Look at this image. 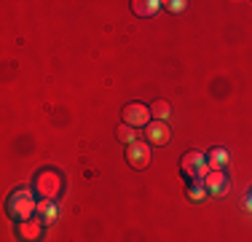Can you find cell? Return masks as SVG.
<instances>
[{
    "instance_id": "52a82bcc",
    "label": "cell",
    "mask_w": 252,
    "mask_h": 242,
    "mask_svg": "<svg viewBox=\"0 0 252 242\" xmlns=\"http://www.w3.org/2000/svg\"><path fill=\"white\" fill-rule=\"evenodd\" d=\"M204 186H207L209 197H223L228 191V178L223 169H209L207 178H204Z\"/></svg>"
},
{
    "instance_id": "8992f818",
    "label": "cell",
    "mask_w": 252,
    "mask_h": 242,
    "mask_svg": "<svg viewBox=\"0 0 252 242\" xmlns=\"http://www.w3.org/2000/svg\"><path fill=\"white\" fill-rule=\"evenodd\" d=\"M172 137L169 126H166V121H151V124L145 126V140L151 145H166Z\"/></svg>"
},
{
    "instance_id": "5bb4252c",
    "label": "cell",
    "mask_w": 252,
    "mask_h": 242,
    "mask_svg": "<svg viewBox=\"0 0 252 242\" xmlns=\"http://www.w3.org/2000/svg\"><path fill=\"white\" fill-rule=\"evenodd\" d=\"M118 140L126 143V145H131V143H137V132H134V126H129V124H121L118 126Z\"/></svg>"
},
{
    "instance_id": "5b68a950",
    "label": "cell",
    "mask_w": 252,
    "mask_h": 242,
    "mask_svg": "<svg viewBox=\"0 0 252 242\" xmlns=\"http://www.w3.org/2000/svg\"><path fill=\"white\" fill-rule=\"evenodd\" d=\"M126 159H129V164L134 169H145L148 164H151V148H148L145 143H131L129 145V154H126Z\"/></svg>"
},
{
    "instance_id": "2e32d148",
    "label": "cell",
    "mask_w": 252,
    "mask_h": 242,
    "mask_svg": "<svg viewBox=\"0 0 252 242\" xmlns=\"http://www.w3.org/2000/svg\"><path fill=\"white\" fill-rule=\"evenodd\" d=\"M244 204H247V210H250V213H252V191L247 194V202H244Z\"/></svg>"
},
{
    "instance_id": "9a60e30c",
    "label": "cell",
    "mask_w": 252,
    "mask_h": 242,
    "mask_svg": "<svg viewBox=\"0 0 252 242\" xmlns=\"http://www.w3.org/2000/svg\"><path fill=\"white\" fill-rule=\"evenodd\" d=\"M185 5H188V3H185V0H169V3H166V8H169L172 14H180V11L185 8Z\"/></svg>"
},
{
    "instance_id": "7c38bea8",
    "label": "cell",
    "mask_w": 252,
    "mask_h": 242,
    "mask_svg": "<svg viewBox=\"0 0 252 242\" xmlns=\"http://www.w3.org/2000/svg\"><path fill=\"white\" fill-rule=\"evenodd\" d=\"M209 197L207 186H204V180H193V183L188 186V199L190 202H204V199Z\"/></svg>"
},
{
    "instance_id": "6da1fadb",
    "label": "cell",
    "mask_w": 252,
    "mask_h": 242,
    "mask_svg": "<svg viewBox=\"0 0 252 242\" xmlns=\"http://www.w3.org/2000/svg\"><path fill=\"white\" fill-rule=\"evenodd\" d=\"M5 210H8V215L16 223H22V221H30V218L38 213V202H35L30 189H16L8 197V202H5Z\"/></svg>"
},
{
    "instance_id": "3957f363",
    "label": "cell",
    "mask_w": 252,
    "mask_h": 242,
    "mask_svg": "<svg viewBox=\"0 0 252 242\" xmlns=\"http://www.w3.org/2000/svg\"><path fill=\"white\" fill-rule=\"evenodd\" d=\"M180 169H183L185 178H190V183H193V180H204L209 172L207 156L199 154V151H188V154H183V159H180Z\"/></svg>"
},
{
    "instance_id": "7a4b0ae2",
    "label": "cell",
    "mask_w": 252,
    "mask_h": 242,
    "mask_svg": "<svg viewBox=\"0 0 252 242\" xmlns=\"http://www.w3.org/2000/svg\"><path fill=\"white\" fill-rule=\"evenodd\" d=\"M62 175L57 172V169H43V172H38V178H35V191H38L40 199H57L59 194H62Z\"/></svg>"
},
{
    "instance_id": "277c9868",
    "label": "cell",
    "mask_w": 252,
    "mask_h": 242,
    "mask_svg": "<svg viewBox=\"0 0 252 242\" xmlns=\"http://www.w3.org/2000/svg\"><path fill=\"white\" fill-rule=\"evenodd\" d=\"M124 124H129V126H148V124H151V108L140 105V102H129V105H124Z\"/></svg>"
},
{
    "instance_id": "8fae6325",
    "label": "cell",
    "mask_w": 252,
    "mask_h": 242,
    "mask_svg": "<svg viewBox=\"0 0 252 242\" xmlns=\"http://www.w3.org/2000/svg\"><path fill=\"white\" fill-rule=\"evenodd\" d=\"M228 159H231V156H228L225 148H212V151L207 154V164H209V169H223V167L228 164Z\"/></svg>"
},
{
    "instance_id": "30bf717a",
    "label": "cell",
    "mask_w": 252,
    "mask_h": 242,
    "mask_svg": "<svg viewBox=\"0 0 252 242\" xmlns=\"http://www.w3.org/2000/svg\"><path fill=\"white\" fill-rule=\"evenodd\" d=\"M161 5L164 3H158V0H134V3H131V11H134L137 16H153Z\"/></svg>"
},
{
    "instance_id": "ba28073f",
    "label": "cell",
    "mask_w": 252,
    "mask_h": 242,
    "mask_svg": "<svg viewBox=\"0 0 252 242\" xmlns=\"http://www.w3.org/2000/svg\"><path fill=\"white\" fill-rule=\"evenodd\" d=\"M16 237H19L22 242H38L40 237H43V223L40 221H22L16 223Z\"/></svg>"
},
{
    "instance_id": "4fadbf2b",
    "label": "cell",
    "mask_w": 252,
    "mask_h": 242,
    "mask_svg": "<svg viewBox=\"0 0 252 242\" xmlns=\"http://www.w3.org/2000/svg\"><path fill=\"white\" fill-rule=\"evenodd\" d=\"M169 113H172L169 102H164V100L153 102V108H151V116H156V121H166V119H169Z\"/></svg>"
},
{
    "instance_id": "9c48e42d",
    "label": "cell",
    "mask_w": 252,
    "mask_h": 242,
    "mask_svg": "<svg viewBox=\"0 0 252 242\" xmlns=\"http://www.w3.org/2000/svg\"><path fill=\"white\" fill-rule=\"evenodd\" d=\"M57 215H59L57 204H54L51 199H40L38 202V221L43 223V226H51V223L57 221Z\"/></svg>"
}]
</instances>
